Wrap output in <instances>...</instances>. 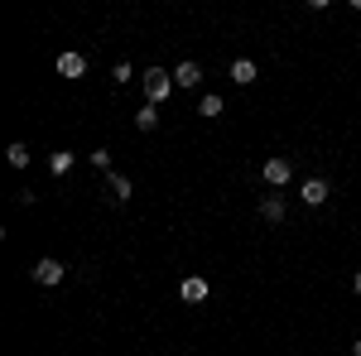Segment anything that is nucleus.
<instances>
[{"label": "nucleus", "mask_w": 361, "mask_h": 356, "mask_svg": "<svg viewBox=\"0 0 361 356\" xmlns=\"http://www.w3.org/2000/svg\"><path fill=\"white\" fill-rule=\"evenodd\" d=\"M169 92H173V73H164V68H145V97L159 106Z\"/></svg>", "instance_id": "1"}, {"label": "nucleus", "mask_w": 361, "mask_h": 356, "mask_svg": "<svg viewBox=\"0 0 361 356\" xmlns=\"http://www.w3.org/2000/svg\"><path fill=\"white\" fill-rule=\"evenodd\" d=\"M260 173H265V183H270V188H284V183L294 178L289 159H265V168H260Z\"/></svg>", "instance_id": "2"}, {"label": "nucleus", "mask_w": 361, "mask_h": 356, "mask_svg": "<svg viewBox=\"0 0 361 356\" xmlns=\"http://www.w3.org/2000/svg\"><path fill=\"white\" fill-rule=\"evenodd\" d=\"M178 294H183V303H202L207 299V279H202V274H188V279L178 284Z\"/></svg>", "instance_id": "3"}, {"label": "nucleus", "mask_w": 361, "mask_h": 356, "mask_svg": "<svg viewBox=\"0 0 361 356\" xmlns=\"http://www.w3.org/2000/svg\"><path fill=\"white\" fill-rule=\"evenodd\" d=\"M34 279H39V284H63V260H54V255L39 260V265H34Z\"/></svg>", "instance_id": "4"}, {"label": "nucleus", "mask_w": 361, "mask_h": 356, "mask_svg": "<svg viewBox=\"0 0 361 356\" xmlns=\"http://www.w3.org/2000/svg\"><path fill=\"white\" fill-rule=\"evenodd\" d=\"M299 197H304L308 207H323V202H328V183H323V178H308L304 188H299Z\"/></svg>", "instance_id": "5"}, {"label": "nucleus", "mask_w": 361, "mask_h": 356, "mask_svg": "<svg viewBox=\"0 0 361 356\" xmlns=\"http://www.w3.org/2000/svg\"><path fill=\"white\" fill-rule=\"evenodd\" d=\"M58 73H63L68 82H73V78H82V73H87V58L82 54H63V58H58Z\"/></svg>", "instance_id": "6"}, {"label": "nucleus", "mask_w": 361, "mask_h": 356, "mask_svg": "<svg viewBox=\"0 0 361 356\" xmlns=\"http://www.w3.org/2000/svg\"><path fill=\"white\" fill-rule=\"evenodd\" d=\"M202 82V68L197 63H178V73H173V87H197Z\"/></svg>", "instance_id": "7"}, {"label": "nucleus", "mask_w": 361, "mask_h": 356, "mask_svg": "<svg viewBox=\"0 0 361 356\" xmlns=\"http://www.w3.org/2000/svg\"><path fill=\"white\" fill-rule=\"evenodd\" d=\"M231 82H241V87L255 82V63H250V58H236V63H231Z\"/></svg>", "instance_id": "8"}, {"label": "nucleus", "mask_w": 361, "mask_h": 356, "mask_svg": "<svg viewBox=\"0 0 361 356\" xmlns=\"http://www.w3.org/2000/svg\"><path fill=\"white\" fill-rule=\"evenodd\" d=\"M154 125H159V111H154V102H145L135 111V130H154Z\"/></svg>", "instance_id": "9"}, {"label": "nucleus", "mask_w": 361, "mask_h": 356, "mask_svg": "<svg viewBox=\"0 0 361 356\" xmlns=\"http://www.w3.org/2000/svg\"><path fill=\"white\" fill-rule=\"evenodd\" d=\"M260 217L265 221H284V202H279V197H265V202H260Z\"/></svg>", "instance_id": "10"}, {"label": "nucleus", "mask_w": 361, "mask_h": 356, "mask_svg": "<svg viewBox=\"0 0 361 356\" xmlns=\"http://www.w3.org/2000/svg\"><path fill=\"white\" fill-rule=\"evenodd\" d=\"M130 192H135V188H130V178H126V173H111V197H116V202H126Z\"/></svg>", "instance_id": "11"}, {"label": "nucleus", "mask_w": 361, "mask_h": 356, "mask_svg": "<svg viewBox=\"0 0 361 356\" xmlns=\"http://www.w3.org/2000/svg\"><path fill=\"white\" fill-rule=\"evenodd\" d=\"M5 159H10V168H29V149H25V145H10Z\"/></svg>", "instance_id": "12"}, {"label": "nucleus", "mask_w": 361, "mask_h": 356, "mask_svg": "<svg viewBox=\"0 0 361 356\" xmlns=\"http://www.w3.org/2000/svg\"><path fill=\"white\" fill-rule=\"evenodd\" d=\"M68 168H73V154H68V149H63V154H54V159H49V173H54V178H63V173H68Z\"/></svg>", "instance_id": "13"}, {"label": "nucleus", "mask_w": 361, "mask_h": 356, "mask_svg": "<svg viewBox=\"0 0 361 356\" xmlns=\"http://www.w3.org/2000/svg\"><path fill=\"white\" fill-rule=\"evenodd\" d=\"M197 111H202V116H222V97H202V106H197Z\"/></svg>", "instance_id": "14"}, {"label": "nucleus", "mask_w": 361, "mask_h": 356, "mask_svg": "<svg viewBox=\"0 0 361 356\" xmlns=\"http://www.w3.org/2000/svg\"><path fill=\"white\" fill-rule=\"evenodd\" d=\"M352 356H361V342H352Z\"/></svg>", "instance_id": "15"}, {"label": "nucleus", "mask_w": 361, "mask_h": 356, "mask_svg": "<svg viewBox=\"0 0 361 356\" xmlns=\"http://www.w3.org/2000/svg\"><path fill=\"white\" fill-rule=\"evenodd\" d=\"M357 294H361V270H357Z\"/></svg>", "instance_id": "16"}]
</instances>
